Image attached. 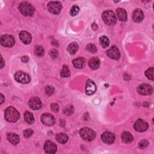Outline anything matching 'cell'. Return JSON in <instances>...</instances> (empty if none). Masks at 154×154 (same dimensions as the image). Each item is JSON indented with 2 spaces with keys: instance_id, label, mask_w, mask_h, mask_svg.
<instances>
[{
  "instance_id": "cell-1",
  "label": "cell",
  "mask_w": 154,
  "mask_h": 154,
  "mask_svg": "<svg viewBox=\"0 0 154 154\" xmlns=\"http://www.w3.org/2000/svg\"><path fill=\"white\" fill-rule=\"evenodd\" d=\"M20 117L19 113L16 109L12 107H8L5 110L4 118L5 119L9 122H16Z\"/></svg>"
},
{
  "instance_id": "cell-2",
  "label": "cell",
  "mask_w": 154,
  "mask_h": 154,
  "mask_svg": "<svg viewBox=\"0 0 154 154\" xmlns=\"http://www.w3.org/2000/svg\"><path fill=\"white\" fill-rule=\"evenodd\" d=\"M19 9L21 13L26 16H31L34 13V8L27 2L21 3L19 6Z\"/></svg>"
},
{
  "instance_id": "cell-3",
  "label": "cell",
  "mask_w": 154,
  "mask_h": 154,
  "mask_svg": "<svg viewBox=\"0 0 154 154\" xmlns=\"http://www.w3.org/2000/svg\"><path fill=\"white\" fill-rule=\"evenodd\" d=\"M102 19L109 25H114L116 24L117 19L115 13L111 10H107L102 13Z\"/></svg>"
},
{
  "instance_id": "cell-4",
  "label": "cell",
  "mask_w": 154,
  "mask_h": 154,
  "mask_svg": "<svg viewBox=\"0 0 154 154\" xmlns=\"http://www.w3.org/2000/svg\"><path fill=\"white\" fill-rule=\"evenodd\" d=\"M80 134L83 140L87 141H93L96 137L95 132L89 128H82L80 131Z\"/></svg>"
},
{
  "instance_id": "cell-5",
  "label": "cell",
  "mask_w": 154,
  "mask_h": 154,
  "mask_svg": "<svg viewBox=\"0 0 154 154\" xmlns=\"http://www.w3.org/2000/svg\"><path fill=\"white\" fill-rule=\"evenodd\" d=\"M62 9V4L59 1H51L48 4V10L54 15H59L61 12Z\"/></svg>"
},
{
  "instance_id": "cell-6",
  "label": "cell",
  "mask_w": 154,
  "mask_h": 154,
  "mask_svg": "<svg viewBox=\"0 0 154 154\" xmlns=\"http://www.w3.org/2000/svg\"><path fill=\"white\" fill-rule=\"evenodd\" d=\"M15 79L16 81L22 84H27L30 83L31 78L29 75L23 72H18L15 75Z\"/></svg>"
},
{
  "instance_id": "cell-7",
  "label": "cell",
  "mask_w": 154,
  "mask_h": 154,
  "mask_svg": "<svg viewBox=\"0 0 154 154\" xmlns=\"http://www.w3.org/2000/svg\"><path fill=\"white\" fill-rule=\"evenodd\" d=\"M15 43V38L9 34L3 35L1 38V43L5 47H12Z\"/></svg>"
},
{
  "instance_id": "cell-8",
  "label": "cell",
  "mask_w": 154,
  "mask_h": 154,
  "mask_svg": "<svg viewBox=\"0 0 154 154\" xmlns=\"http://www.w3.org/2000/svg\"><path fill=\"white\" fill-rule=\"evenodd\" d=\"M137 92L141 95H149L152 93L153 89L152 86L148 84H141L138 87Z\"/></svg>"
},
{
  "instance_id": "cell-9",
  "label": "cell",
  "mask_w": 154,
  "mask_h": 154,
  "mask_svg": "<svg viewBox=\"0 0 154 154\" xmlns=\"http://www.w3.org/2000/svg\"><path fill=\"white\" fill-rule=\"evenodd\" d=\"M42 122L47 126H52L54 125L56 119L54 117L49 113H45L41 116Z\"/></svg>"
},
{
  "instance_id": "cell-10",
  "label": "cell",
  "mask_w": 154,
  "mask_h": 154,
  "mask_svg": "<svg viewBox=\"0 0 154 154\" xmlns=\"http://www.w3.org/2000/svg\"><path fill=\"white\" fill-rule=\"evenodd\" d=\"M107 56L113 60H119L121 57V53L119 49L116 46H112L106 52Z\"/></svg>"
},
{
  "instance_id": "cell-11",
  "label": "cell",
  "mask_w": 154,
  "mask_h": 154,
  "mask_svg": "<svg viewBox=\"0 0 154 154\" xmlns=\"http://www.w3.org/2000/svg\"><path fill=\"white\" fill-rule=\"evenodd\" d=\"M28 105L33 110H39L42 106L40 99L37 97H31L28 102Z\"/></svg>"
},
{
  "instance_id": "cell-12",
  "label": "cell",
  "mask_w": 154,
  "mask_h": 154,
  "mask_svg": "<svg viewBox=\"0 0 154 154\" xmlns=\"http://www.w3.org/2000/svg\"><path fill=\"white\" fill-rule=\"evenodd\" d=\"M134 129L138 132H144L148 129V123L142 119L137 120L134 123Z\"/></svg>"
},
{
  "instance_id": "cell-13",
  "label": "cell",
  "mask_w": 154,
  "mask_h": 154,
  "mask_svg": "<svg viewBox=\"0 0 154 154\" xmlns=\"http://www.w3.org/2000/svg\"><path fill=\"white\" fill-rule=\"evenodd\" d=\"M44 149L47 153L53 154L57 152V146L56 144L50 141H46L45 143Z\"/></svg>"
},
{
  "instance_id": "cell-14",
  "label": "cell",
  "mask_w": 154,
  "mask_h": 154,
  "mask_svg": "<svg viewBox=\"0 0 154 154\" xmlns=\"http://www.w3.org/2000/svg\"><path fill=\"white\" fill-rule=\"evenodd\" d=\"M101 138L105 143L111 144L114 143L115 140V136L110 132H105L102 134Z\"/></svg>"
},
{
  "instance_id": "cell-15",
  "label": "cell",
  "mask_w": 154,
  "mask_h": 154,
  "mask_svg": "<svg viewBox=\"0 0 154 154\" xmlns=\"http://www.w3.org/2000/svg\"><path fill=\"white\" fill-rule=\"evenodd\" d=\"M96 91V86L94 83L89 80L86 82V93L88 95H92L95 93Z\"/></svg>"
},
{
  "instance_id": "cell-16",
  "label": "cell",
  "mask_w": 154,
  "mask_h": 154,
  "mask_svg": "<svg viewBox=\"0 0 154 154\" xmlns=\"http://www.w3.org/2000/svg\"><path fill=\"white\" fill-rule=\"evenodd\" d=\"M144 15L141 9H136L132 13V19L135 22L139 23L143 19Z\"/></svg>"
},
{
  "instance_id": "cell-17",
  "label": "cell",
  "mask_w": 154,
  "mask_h": 154,
  "mask_svg": "<svg viewBox=\"0 0 154 154\" xmlns=\"http://www.w3.org/2000/svg\"><path fill=\"white\" fill-rule=\"evenodd\" d=\"M19 38L25 44H29L31 41V34L26 31H22L19 34Z\"/></svg>"
},
{
  "instance_id": "cell-18",
  "label": "cell",
  "mask_w": 154,
  "mask_h": 154,
  "mask_svg": "<svg viewBox=\"0 0 154 154\" xmlns=\"http://www.w3.org/2000/svg\"><path fill=\"white\" fill-rule=\"evenodd\" d=\"M73 65L74 66V67L77 69H83L85 65H86V61L85 59L84 58L82 57H79L78 59H76L75 60H73L72 62Z\"/></svg>"
},
{
  "instance_id": "cell-19",
  "label": "cell",
  "mask_w": 154,
  "mask_h": 154,
  "mask_svg": "<svg viewBox=\"0 0 154 154\" xmlns=\"http://www.w3.org/2000/svg\"><path fill=\"white\" fill-rule=\"evenodd\" d=\"M7 140L13 144L16 145L19 142V136L15 133H9L7 135Z\"/></svg>"
},
{
  "instance_id": "cell-20",
  "label": "cell",
  "mask_w": 154,
  "mask_h": 154,
  "mask_svg": "<svg viewBox=\"0 0 154 154\" xmlns=\"http://www.w3.org/2000/svg\"><path fill=\"white\" fill-rule=\"evenodd\" d=\"M89 65L92 69H97L100 66V60L97 57H93L89 60Z\"/></svg>"
},
{
  "instance_id": "cell-21",
  "label": "cell",
  "mask_w": 154,
  "mask_h": 154,
  "mask_svg": "<svg viewBox=\"0 0 154 154\" xmlns=\"http://www.w3.org/2000/svg\"><path fill=\"white\" fill-rule=\"evenodd\" d=\"M116 15L119 19L121 21H125L127 19V13L123 9H118L116 10Z\"/></svg>"
},
{
  "instance_id": "cell-22",
  "label": "cell",
  "mask_w": 154,
  "mask_h": 154,
  "mask_svg": "<svg viewBox=\"0 0 154 154\" xmlns=\"http://www.w3.org/2000/svg\"><path fill=\"white\" fill-rule=\"evenodd\" d=\"M122 140L123 143L129 144L133 141V137L129 132H124L122 135Z\"/></svg>"
},
{
  "instance_id": "cell-23",
  "label": "cell",
  "mask_w": 154,
  "mask_h": 154,
  "mask_svg": "<svg viewBox=\"0 0 154 154\" xmlns=\"http://www.w3.org/2000/svg\"><path fill=\"white\" fill-rule=\"evenodd\" d=\"M78 49V45L76 42H72L68 46V51L71 54H75Z\"/></svg>"
},
{
  "instance_id": "cell-24",
  "label": "cell",
  "mask_w": 154,
  "mask_h": 154,
  "mask_svg": "<svg viewBox=\"0 0 154 154\" xmlns=\"http://www.w3.org/2000/svg\"><path fill=\"white\" fill-rule=\"evenodd\" d=\"M56 140L60 143L65 144L68 141V137L65 133H60L56 135Z\"/></svg>"
},
{
  "instance_id": "cell-25",
  "label": "cell",
  "mask_w": 154,
  "mask_h": 154,
  "mask_svg": "<svg viewBox=\"0 0 154 154\" xmlns=\"http://www.w3.org/2000/svg\"><path fill=\"white\" fill-rule=\"evenodd\" d=\"M24 119L29 124H32L34 122V118L33 114L29 112H25L24 113Z\"/></svg>"
},
{
  "instance_id": "cell-26",
  "label": "cell",
  "mask_w": 154,
  "mask_h": 154,
  "mask_svg": "<svg viewBox=\"0 0 154 154\" xmlns=\"http://www.w3.org/2000/svg\"><path fill=\"white\" fill-rule=\"evenodd\" d=\"M99 42L101 46L104 48H107L110 44L109 39L106 36H102L99 39Z\"/></svg>"
},
{
  "instance_id": "cell-27",
  "label": "cell",
  "mask_w": 154,
  "mask_h": 154,
  "mask_svg": "<svg viewBox=\"0 0 154 154\" xmlns=\"http://www.w3.org/2000/svg\"><path fill=\"white\" fill-rule=\"evenodd\" d=\"M60 75L62 77L68 78L71 75V71L67 66H63V68L61 70Z\"/></svg>"
},
{
  "instance_id": "cell-28",
  "label": "cell",
  "mask_w": 154,
  "mask_h": 154,
  "mask_svg": "<svg viewBox=\"0 0 154 154\" xmlns=\"http://www.w3.org/2000/svg\"><path fill=\"white\" fill-rule=\"evenodd\" d=\"M44 48L42 46H36L35 48V54L37 57H42L44 55Z\"/></svg>"
},
{
  "instance_id": "cell-29",
  "label": "cell",
  "mask_w": 154,
  "mask_h": 154,
  "mask_svg": "<svg viewBox=\"0 0 154 154\" xmlns=\"http://www.w3.org/2000/svg\"><path fill=\"white\" fill-rule=\"evenodd\" d=\"M153 72H154V69L153 68H150L148 69L146 72H145V75L146 77L151 80H153L154 76H153Z\"/></svg>"
},
{
  "instance_id": "cell-30",
  "label": "cell",
  "mask_w": 154,
  "mask_h": 154,
  "mask_svg": "<svg viewBox=\"0 0 154 154\" xmlns=\"http://www.w3.org/2000/svg\"><path fill=\"white\" fill-rule=\"evenodd\" d=\"M87 49L89 51V52L92 53H95L97 52V48L96 46L93 44V43H89L87 47H86Z\"/></svg>"
},
{
  "instance_id": "cell-31",
  "label": "cell",
  "mask_w": 154,
  "mask_h": 154,
  "mask_svg": "<svg viewBox=\"0 0 154 154\" xmlns=\"http://www.w3.org/2000/svg\"><path fill=\"white\" fill-rule=\"evenodd\" d=\"M54 92V89L53 86H48L45 87V93L47 95L51 96L52 95Z\"/></svg>"
},
{
  "instance_id": "cell-32",
  "label": "cell",
  "mask_w": 154,
  "mask_h": 154,
  "mask_svg": "<svg viewBox=\"0 0 154 154\" xmlns=\"http://www.w3.org/2000/svg\"><path fill=\"white\" fill-rule=\"evenodd\" d=\"M80 11V8L78 6H74L72 8H71V15L73 16H75L76 15H77L78 13Z\"/></svg>"
},
{
  "instance_id": "cell-33",
  "label": "cell",
  "mask_w": 154,
  "mask_h": 154,
  "mask_svg": "<svg viewBox=\"0 0 154 154\" xmlns=\"http://www.w3.org/2000/svg\"><path fill=\"white\" fill-rule=\"evenodd\" d=\"M74 112V108L72 106H67L66 108L65 109V113L67 115H71Z\"/></svg>"
},
{
  "instance_id": "cell-34",
  "label": "cell",
  "mask_w": 154,
  "mask_h": 154,
  "mask_svg": "<svg viewBox=\"0 0 154 154\" xmlns=\"http://www.w3.org/2000/svg\"><path fill=\"white\" fill-rule=\"evenodd\" d=\"M148 144H149L148 141L146 140H143L139 142L138 147L140 149H144V148L148 146Z\"/></svg>"
},
{
  "instance_id": "cell-35",
  "label": "cell",
  "mask_w": 154,
  "mask_h": 154,
  "mask_svg": "<svg viewBox=\"0 0 154 154\" xmlns=\"http://www.w3.org/2000/svg\"><path fill=\"white\" fill-rule=\"evenodd\" d=\"M33 131L31 129H27L25 130L23 132L24 136L25 138H28V137H31V135L33 134Z\"/></svg>"
},
{
  "instance_id": "cell-36",
  "label": "cell",
  "mask_w": 154,
  "mask_h": 154,
  "mask_svg": "<svg viewBox=\"0 0 154 154\" xmlns=\"http://www.w3.org/2000/svg\"><path fill=\"white\" fill-rule=\"evenodd\" d=\"M49 54H50L51 57H52L53 59H56L59 56V53H58V51L57 50L52 49V50L50 51Z\"/></svg>"
},
{
  "instance_id": "cell-37",
  "label": "cell",
  "mask_w": 154,
  "mask_h": 154,
  "mask_svg": "<svg viewBox=\"0 0 154 154\" xmlns=\"http://www.w3.org/2000/svg\"><path fill=\"white\" fill-rule=\"evenodd\" d=\"M51 110H52L55 113H57L59 112V106L57 104H55V103L52 104L51 105Z\"/></svg>"
},
{
  "instance_id": "cell-38",
  "label": "cell",
  "mask_w": 154,
  "mask_h": 154,
  "mask_svg": "<svg viewBox=\"0 0 154 154\" xmlns=\"http://www.w3.org/2000/svg\"><path fill=\"white\" fill-rule=\"evenodd\" d=\"M28 60H29V58L27 56H24V57H22V61L24 63H27Z\"/></svg>"
},
{
  "instance_id": "cell-39",
  "label": "cell",
  "mask_w": 154,
  "mask_h": 154,
  "mask_svg": "<svg viewBox=\"0 0 154 154\" xmlns=\"http://www.w3.org/2000/svg\"><path fill=\"white\" fill-rule=\"evenodd\" d=\"M5 101V99H4V97L3 96V94L2 93H1V102H0V104H2L3 102Z\"/></svg>"
},
{
  "instance_id": "cell-40",
  "label": "cell",
  "mask_w": 154,
  "mask_h": 154,
  "mask_svg": "<svg viewBox=\"0 0 154 154\" xmlns=\"http://www.w3.org/2000/svg\"><path fill=\"white\" fill-rule=\"evenodd\" d=\"M92 28H93V30H97V25L96 24H93V25H92Z\"/></svg>"
},
{
  "instance_id": "cell-41",
  "label": "cell",
  "mask_w": 154,
  "mask_h": 154,
  "mask_svg": "<svg viewBox=\"0 0 154 154\" xmlns=\"http://www.w3.org/2000/svg\"><path fill=\"white\" fill-rule=\"evenodd\" d=\"M1 68H3L4 65V60L3 59V57H1Z\"/></svg>"
}]
</instances>
